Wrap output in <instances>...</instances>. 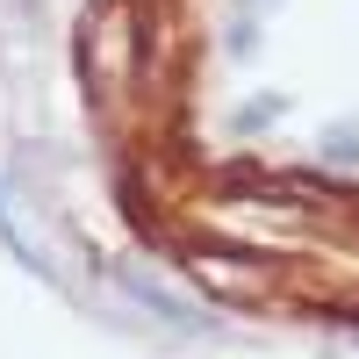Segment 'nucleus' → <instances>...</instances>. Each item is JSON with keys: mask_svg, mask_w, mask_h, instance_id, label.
I'll use <instances>...</instances> for the list:
<instances>
[{"mask_svg": "<svg viewBox=\"0 0 359 359\" xmlns=\"http://www.w3.org/2000/svg\"><path fill=\"white\" fill-rule=\"evenodd\" d=\"M280 108H287L280 94H273V101H252L245 115H237V123H245V130H259V123H280Z\"/></svg>", "mask_w": 359, "mask_h": 359, "instance_id": "f03ea898", "label": "nucleus"}, {"mask_svg": "<svg viewBox=\"0 0 359 359\" xmlns=\"http://www.w3.org/2000/svg\"><path fill=\"white\" fill-rule=\"evenodd\" d=\"M123 280H130V294H137L144 309H158V316H172L180 331H201V309H194V302H180L172 287H158V280H144V273H123Z\"/></svg>", "mask_w": 359, "mask_h": 359, "instance_id": "f257e3e1", "label": "nucleus"}]
</instances>
